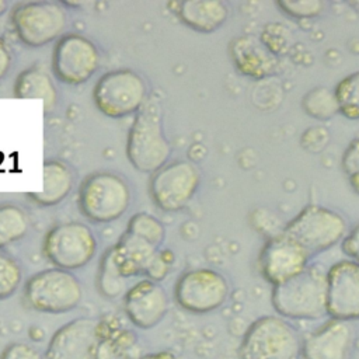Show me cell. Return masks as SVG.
I'll use <instances>...</instances> for the list:
<instances>
[{"mask_svg": "<svg viewBox=\"0 0 359 359\" xmlns=\"http://www.w3.org/2000/svg\"><path fill=\"white\" fill-rule=\"evenodd\" d=\"M341 167L349 187L359 195V137L352 139L345 147L341 157Z\"/></svg>", "mask_w": 359, "mask_h": 359, "instance_id": "obj_31", "label": "cell"}, {"mask_svg": "<svg viewBox=\"0 0 359 359\" xmlns=\"http://www.w3.org/2000/svg\"><path fill=\"white\" fill-rule=\"evenodd\" d=\"M299 331L280 316H262L244 332L237 359H299L302 356Z\"/></svg>", "mask_w": 359, "mask_h": 359, "instance_id": "obj_3", "label": "cell"}, {"mask_svg": "<svg viewBox=\"0 0 359 359\" xmlns=\"http://www.w3.org/2000/svg\"><path fill=\"white\" fill-rule=\"evenodd\" d=\"M0 359H46V356L31 344L11 342L4 346Z\"/></svg>", "mask_w": 359, "mask_h": 359, "instance_id": "obj_32", "label": "cell"}, {"mask_svg": "<svg viewBox=\"0 0 359 359\" xmlns=\"http://www.w3.org/2000/svg\"><path fill=\"white\" fill-rule=\"evenodd\" d=\"M98 318L77 317L57 328L45 349L46 359H100Z\"/></svg>", "mask_w": 359, "mask_h": 359, "instance_id": "obj_14", "label": "cell"}, {"mask_svg": "<svg viewBox=\"0 0 359 359\" xmlns=\"http://www.w3.org/2000/svg\"><path fill=\"white\" fill-rule=\"evenodd\" d=\"M230 294L227 278L212 268L182 272L174 285L175 303L192 314H208L220 309Z\"/></svg>", "mask_w": 359, "mask_h": 359, "instance_id": "obj_10", "label": "cell"}, {"mask_svg": "<svg viewBox=\"0 0 359 359\" xmlns=\"http://www.w3.org/2000/svg\"><path fill=\"white\" fill-rule=\"evenodd\" d=\"M199 184V168L189 161L175 160L151 174L149 195L160 210L174 213L191 202Z\"/></svg>", "mask_w": 359, "mask_h": 359, "instance_id": "obj_11", "label": "cell"}, {"mask_svg": "<svg viewBox=\"0 0 359 359\" xmlns=\"http://www.w3.org/2000/svg\"><path fill=\"white\" fill-rule=\"evenodd\" d=\"M13 95L15 98L41 100L45 112L52 111L57 101L56 87L50 76L36 66L27 67L17 76L13 86Z\"/></svg>", "mask_w": 359, "mask_h": 359, "instance_id": "obj_22", "label": "cell"}, {"mask_svg": "<svg viewBox=\"0 0 359 359\" xmlns=\"http://www.w3.org/2000/svg\"><path fill=\"white\" fill-rule=\"evenodd\" d=\"M7 8H8V4H7V1H3V0H0V17L7 11Z\"/></svg>", "mask_w": 359, "mask_h": 359, "instance_id": "obj_36", "label": "cell"}, {"mask_svg": "<svg viewBox=\"0 0 359 359\" xmlns=\"http://www.w3.org/2000/svg\"><path fill=\"white\" fill-rule=\"evenodd\" d=\"M355 342L351 321L328 318L303 338V359H349Z\"/></svg>", "mask_w": 359, "mask_h": 359, "instance_id": "obj_17", "label": "cell"}, {"mask_svg": "<svg viewBox=\"0 0 359 359\" xmlns=\"http://www.w3.org/2000/svg\"><path fill=\"white\" fill-rule=\"evenodd\" d=\"M130 188L121 175L95 171L81 181L77 205L86 219L102 224L122 217L130 206Z\"/></svg>", "mask_w": 359, "mask_h": 359, "instance_id": "obj_4", "label": "cell"}, {"mask_svg": "<svg viewBox=\"0 0 359 359\" xmlns=\"http://www.w3.org/2000/svg\"><path fill=\"white\" fill-rule=\"evenodd\" d=\"M302 108L309 116L318 121H327L339 114L334 90L324 86L310 88L302 97Z\"/></svg>", "mask_w": 359, "mask_h": 359, "instance_id": "obj_24", "label": "cell"}, {"mask_svg": "<svg viewBox=\"0 0 359 359\" xmlns=\"http://www.w3.org/2000/svg\"><path fill=\"white\" fill-rule=\"evenodd\" d=\"M29 230V217L22 208L14 203H0V250L21 238Z\"/></svg>", "mask_w": 359, "mask_h": 359, "instance_id": "obj_23", "label": "cell"}, {"mask_svg": "<svg viewBox=\"0 0 359 359\" xmlns=\"http://www.w3.org/2000/svg\"><path fill=\"white\" fill-rule=\"evenodd\" d=\"M160 248L128 231H123L118 243L111 247L114 265L123 279L146 276Z\"/></svg>", "mask_w": 359, "mask_h": 359, "instance_id": "obj_19", "label": "cell"}, {"mask_svg": "<svg viewBox=\"0 0 359 359\" xmlns=\"http://www.w3.org/2000/svg\"><path fill=\"white\" fill-rule=\"evenodd\" d=\"M98 241L93 230L81 222H63L50 227L43 237V255L65 271L84 268L97 254Z\"/></svg>", "mask_w": 359, "mask_h": 359, "instance_id": "obj_9", "label": "cell"}, {"mask_svg": "<svg viewBox=\"0 0 359 359\" xmlns=\"http://www.w3.org/2000/svg\"><path fill=\"white\" fill-rule=\"evenodd\" d=\"M11 63H13V55H11L10 46L0 36V80H3L8 74L11 69Z\"/></svg>", "mask_w": 359, "mask_h": 359, "instance_id": "obj_34", "label": "cell"}, {"mask_svg": "<svg viewBox=\"0 0 359 359\" xmlns=\"http://www.w3.org/2000/svg\"><path fill=\"white\" fill-rule=\"evenodd\" d=\"M327 316L359 320V262L341 259L327 269Z\"/></svg>", "mask_w": 359, "mask_h": 359, "instance_id": "obj_15", "label": "cell"}, {"mask_svg": "<svg viewBox=\"0 0 359 359\" xmlns=\"http://www.w3.org/2000/svg\"><path fill=\"white\" fill-rule=\"evenodd\" d=\"M22 296L35 311L63 314L80 304L83 286L73 272L52 266L31 275L24 283Z\"/></svg>", "mask_w": 359, "mask_h": 359, "instance_id": "obj_5", "label": "cell"}, {"mask_svg": "<svg viewBox=\"0 0 359 359\" xmlns=\"http://www.w3.org/2000/svg\"><path fill=\"white\" fill-rule=\"evenodd\" d=\"M125 231L147 240L157 248L161 247V244L164 243V238H165L164 224L156 216H153L147 212L135 213L129 219Z\"/></svg>", "mask_w": 359, "mask_h": 359, "instance_id": "obj_26", "label": "cell"}, {"mask_svg": "<svg viewBox=\"0 0 359 359\" xmlns=\"http://www.w3.org/2000/svg\"><path fill=\"white\" fill-rule=\"evenodd\" d=\"M345 217L321 205H307L283 227V233L297 241L311 257L332 248L346 236Z\"/></svg>", "mask_w": 359, "mask_h": 359, "instance_id": "obj_7", "label": "cell"}, {"mask_svg": "<svg viewBox=\"0 0 359 359\" xmlns=\"http://www.w3.org/2000/svg\"><path fill=\"white\" fill-rule=\"evenodd\" d=\"M22 282L21 265L8 254L0 251V300L11 297Z\"/></svg>", "mask_w": 359, "mask_h": 359, "instance_id": "obj_29", "label": "cell"}, {"mask_svg": "<svg viewBox=\"0 0 359 359\" xmlns=\"http://www.w3.org/2000/svg\"><path fill=\"white\" fill-rule=\"evenodd\" d=\"M271 303L286 320H318L327 316V271L310 264L282 285L272 286Z\"/></svg>", "mask_w": 359, "mask_h": 359, "instance_id": "obj_2", "label": "cell"}, {"mask_svg": "<svg viewBox=\"0 0 359 359\" xmlns=\"http://www.w3.org/2000/svg\"><path fill=\"white\" fill-rule=\"evenodd\" d=\"M146 100L147 87L143 77L126 67L105 72L93 87L95 108L112 119L135 115Z\"/></svg>", "mask_w": 359, "mask_h": 359, "instance_id": "obj_6", "label": "cell"}, {"mask_svg": "<svg viewBox=\"0 0 359 359\" xmlns=\"http://www.w3.org/2000/svg\"><path fill=\"white\" fill-rule=\"evenodd\" d=\"M341 248L348 259L359 262V224L346 233L341 241Z\"/></svg>", "mask_w": 359, "mask_h": 359, "instance_id": "obj_33", "label": "cell"}, {"mask_svg": "<svg viewBox=\"0 0 359 359\" xmlns=\"http://www.w3.org/2000/svg\"><path fill=\"white\" fill-rule=\"evenodd\" d=\"M311 255L283 231L269 236L258 255L262 278L272 286L292 279L310 265Z\"/></svg>", "mask_w": 359, "mask_h": 359, "instance_id": "obj_13", "label": "cell"}, {"mask_svg": "<svg viewBox=\"0 0 359 359\" xmlns=\"http://www.w3.org/2000/svg\"><path fill=\"white\" fill-rule=\"evenodd\" d=\"M275 4L283 14L299 20L318 17L325 8L321 0H278Z\"/></svg>", "mask_w": 359, "mask_h": 359, "instance_id": "obj_30", "label": "cell"}, {"mask_svg": "<svg viewBox=\"0 0 359 359\" xmlns=\"http://www.w3.org/2000/svg\"><path fill=\"white\" fill-rule=\"evenodd\" d=\"M125 151L128 161L139 172L153 174L167 164L171 144L164 133L163 109L156 100L147 98L135 114Z\"/></svg>", "mask_w": 359, "mask_h": 359, "instance_id": "obj_1", "label": "cell"}, {"mask_svg": "<svg viewBox=\"0 0 359 359\" xmlns=\"http://www.w3.org/2000/svg\"><path fill=\"white\" fill-rule=\"evenodd\" d=\"M100 62L101 56L93 41L79 32H67L55 42L50 69L59 81L79 86L95 74Z\"/></svg>", "mask_w": 359, "mask_h": 359, "instance_id": "obj_12", "label": "cell"}, {"mask_svg": "<svg viewBox=\"0 0 359 359\" xmlns=\"http://www.w3.org/2000/svg\"><path fill=\"white\" fill-rule=\"evenodd\" d=\"M258 38L264 43V46L276 57L285 56L290 50L293 43L292 31L278 21L266 22L261 29Z\"/></svg>", "mask_w": 359, "mask_h": 359, "instance_id": "obj_28", "label": "cell"}, {"mask_svg": "<svg viewBox=\"0 0 359 359\" xmlns=\"http://www.w3.org/2000/svg\"><path fill=\"white\" fill-rule=\"evenodd\" d=\"M66 10L55 1H24L14 6L10 22L17 39L27 48L56 42L66 28Z\"/></svg>", "mask_w": 359, "mask_h": 359, "instance_id": "obj_8", "label": "cell"}, {"mask_svg": "<svg viewBox=\"0 0 359 359\" xmlns=\"http://www.w3.org/2000/svg\"><path fill=\"white\" fill-rule=\"evenodd\" d=\"M178 20L201 34H212L229 18V7L219 0H185L175 4Z\"/></svg>", "mask_w": 359, "mask_h": 359, "instance_id": "obj_20", "label": "cell"}, {"mask_svg": "<svg viewBox=\"0 0 359 359\" xmlns=\"http://www.w3.org/2000/svg\"><path fill=\"white\" fill-rule=\"evenodd\" d=\"M139 359H178V358H177V355L174 352L165 349V351H158V352L143 355Z\"/></svg>", "mask_w": 359, "mask_h": 359, "instance_id": "obj_35", "label": "cell"}, {"mask_svg": "<svg viewBox=\"0 0 359 359\" xmlns=\"http://www.w3.org/2000/svg\"><path fill=\"white\" fill-rule=\"evenodd\" d=\"M73 188L72 170L59 160L43 163V188L39 192H29L27 196L36 205L49 208L66 199Z\"/></svg>", "mask_w": 359, "mask_h": 359, "instance_id": "obj_21", "label": "cell"}, {"mask_svg": "<svg viewBox=\"0 0 359 359\" xmlns=\"http://www.w3.org/2000/svg\"><path fill=\"white\" fill-rule=\"evenodd\" d=\"M123 311L129 323L136 328H154L168 311L167 292L158 282L144 278L126 289Z\"/></svg>", "mask_w": 359, "mask_h": 359, "instance_id": "obj_16", "label": "cell"}, {"mask_svg": "<svg viewBox=\"0 0 359 359\" xmlns=\"http://www.w3.org/2000/svg\"><path fill=\"white\" fill-rule=\"evenodd\" d=\"M97 286L102 296L116 297L125 290V279L118 273L114 261L111 248H108L100 262V269L97 273Z\"/></svg>", "mask_w": 359, "mask_h": 359, "instance_id": "obj_27", "label": "cell"}, {"mask_svg": "<svg viewBox=\"0 0 359 359\" xmlns=\"http://www.w3.org/2000/svg\"><path fill=\"white\" fill-rule=\"evenodd\" d=\"M339 114L348 119H359V72H353L338 81L334 88Z\"/></svg>", "mask_w": 359, "mask_h": 359, "instance_id": "obj_25", "label": "cell"}, {"mask_svg": "<svg viewBox=\"0 0 359 359\" xmlns=\"http://www.w3.org/2000/svg\"><path fill=\"white\" fill-rule=\"evenodd\" d=\"M229 56L234 69L251 80H264L279 72L280 62L271 53L258 36L243 34L229 43Z\"/></svg>", "mask_w": 359, "mask_h": 359, "instance_id": "obj_18", "label": "cell"}]
</instances>
